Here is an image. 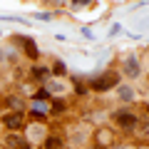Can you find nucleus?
Segmentation results:
<instances>
[{
    "label": "nucleus",
    "mask_w": 149,
    "mask_h": 149,
    "mask_svg": "<svg viewBox=\"0 0 149 149\" xmlns=\"http://www.w3.org/2000/svg\"><path fill=\"white\" fill-rule=\"evenodd\" d=\"M119 82H122V74H119L117 70H104V72H100L97 77L87 80V90L97 92V95H104V92L114 90Z\"/></svg>",
    "instance_id": "nucleus-1"
},
{
    "label": "nucleus",
    "mask_w": 149,
    "mask_h": 149,
    "mask_svg": "<svg viewBox=\"0 0 149 149\" xmlns=\"http://www.w3.org/2000/svg\"><path fill=\"white\" fill-rule=\"evenodd\" d=\"M139 119H142V117H139L134 109H129V107H122V109L112 112V122L117 124L119 129H124V132H137Z\"/></svg>",
    "instance_id": "nucleus-2"
},
{
    "label": "nucleus",
    "mask_w": 149,
    "mask_h": 149,
    "mask_svg": "<svg viewBox=\"0 0 149 149\" xmlns=\"http://www.w3.org/2000/svg\"><path fill=\"white\" fill-rule=\"evenodd\" d=\"M0 124H3L8 132H20L27 124V114L25 112H3V114H0Z\"/></svg>",
    "instance_id": "nucleus-3"
},
{
    "label": "nucleus",
    "mask_w": 149,
    "mask_h": 149,
    "mask_svg": "<svg viewBox=\"0 0 149 149\" xmlns=\"http://www.w3.org/2000/svg\"><path fill=\"white\" fill-rule=\"evenodd\" d=\"M122 77H129V80H137L139 74H142V65H139V57L137 55H127L122 60V70H119Z\"/></svg>",
    "instance_id": "nucleus-4"
},
{
    "label": "nucleus",
    "mask_w": 149,
    "mask_h": 149,
    "mask_svg": "<svg viewBox=\"0 0 149 149\" xmlns=\"http://www.w3.org/2000/svg\"><path fill=\"white\" fill-rule=\"evenodd\" d=\"M3 147L5 149H32V142H27L20 132H8L3 137Z\"/></svg>",
    "instance_id": "nucleus-5"
},
{
    "label": "nucleus",
    "mask_w": 149,
    "mask_h": 149,
    "mask_svg": "<svg viewBox=\"0 0 149 149\" xmlns=\"http://www.w3.org/2000/svg\"><path fill=\"white\" fill-rule=\"evenodd\" d=\"M10 40H15L17 45H22V52H25V57H30L32 62H35V60H40V50H37V45H35V40H32V37L15 35V37H10Z\"/></svg>",
    "instance_id": "nucleus-6"
},
{
    "label": "nucleus",
    "mask_w": 149,
    "mask_h": 149,
    "mask_svg": "<svg viewBox=\"0 0 149 149\" xmlns=\"http://www.w3.org/2000/svg\"><path fill=\"white\" fill-rule=\"evenodd\" d=\"M25 132H27V142H42L45 137H47V124H37V122H27L25 124Z\"/></svg>",
    "instance_id": "nucleus-7"
},
{
    "label": "nucleus",
    "mask_w": 149,
    "mask_h": 149,
    "mask_svg": "<svg viewBox=\"0 0 149 149\" xmlns=\"http://www.w3.org/2000/svg\"><path fill=\"white\" fill-rule=\"evenodd\" d=\"M114 90H117V100L122 102V104H132V102H134V87H132V85L119 82Z\"/></svg>",
    "instance_id": "nucleus-8"
},
{
    "label": "nucleus",
    "mask_w": 149,
    "mask_h": 149,
    "mask_svg": "<svg viewBox=\"0 0 149 149\" xmlns=\"http://www.w3.org/2000/svg\"><path fill=\"white\" fill-rule=\"evenodd\" d=\"M3 104H5V112H25V100L20 95H8Z\"/></svg>",
    "instance_id": "nucleus-9"
},
{
    "label": "nucleus",
    "mask_w": 149,
    "mask_h": 149,
    "mask_svg": "<svg viewBox=\"0 0 149 149\" xmlns=\"http://www.w3.org/2000/svg\"><path fill=\"white\" fill-rule=\"evenodd\" d=\"M95 142L100 144V147H112V142H114V132L107 127H100L95 132Z\"/></svg>",
    "instance_id": "nucleus-10"
},
{
    "label": "nucleus",
    "mask_w": 149,
    "mask_h": 149,
    "mask_svg": "<svg viewBox=\"0 0 149 149\" xmlns=\"http://www.w3.org/2000/svg\"><path fill=\"white\" fill-rule=\"evenodd\" d=\"M42 149H67V142H65L60 134H50L42 139Z\"/></svg>",
    "instance_id": "nucleus-11"
},
{
    "label": "nucleus",
    "mask_w": 149,
    "mask_h": 149,
    "mask_svg": "<svg viewBox=\"0 0 149 149\" xmlns=\"http://www.w3.org/2000/svg\"><path fill=\"white\" fill-rule=\"evenodd\" d=\"M30 77L35 82H47L52 74H50V67H42V65H32L30 67Z\"/></svg>",
    "instance_id": "nucleus-12"
},
{
    "label": "nucleus",
    "mask_w": 149,
    "mask_h": 149,
    "mask_svg": "<svg viewBox=\"0 0 149 149\" xmlns=\"http://www.w3.org/2000/svg\"><path fill=\"white\" fill-rule=\"evenodd\" d=\"M67 109V102L62 100V97H52V100H50V117H57V114H62V112Z\"/></svg>",
    "instance_id": "nucleus-13"
},
{
    "label": "nucleus",
    "mask_w": 149,
    "mask_h": 149,
    "mask_svg": "<svg viewBox=\"0 0 149 149\" xmlns=\"http://www.w3.org/2000/svg\"><path fill=\"white\" fill-rule=\"evenodd\" d=\"M45 90L50 92V95H65V92H67V87H65V82H57V80H52V77H50L47 82H45Z\"/></svg>",
    "instance_id": "nucleus-14"
},
{
    "label": "nucleus",
    "mask_w": 149,
    "mask_h": 149,
    "mask_svg": "<svg viewBox=\"0 0 149 149\" xmlns=\"http://www.w3.org/2000/svg\"><path fill=\"white\" fill-rule=\"evenodd\" d=\"M50 74H55V77H65V74H67V65H65L62 60H55L52 67H50Z\"/></svg>",
    "instance_id": "nucleus-15"
},
{
    "label": "nucleus",
    "mask_w": 149,
    "mask_h": 149,
    "mask_svg": "<svg viewBox=\"0 0 149 149\" xmlns=\"http://www.w3.org/2000/svg\"><path fill=\"white\" fill-rule=\"evenodd\" d=\"M35 17H37V20H42V22H50V20H52V13H35Z\"/></svg>",
    "instance_id": "nucleus-16"
},
{
    "label": "nucleus",
    "mask_w": 149,
    "mask_h": 149,
    "mask_svg": "<svg viewBox=\"0 0 149 149\" xmlns=\"http://www.w3.org/2000/svg\"><path fill=\"white\" fill-rule=\"evenodd\" d=\"M80 32H82V37H85V40H90V42H92V40H95V32H92L90 27H82Z\"/></svg>",
    "instance_id": "nucleus-17"
},
{
    "label": "nucleus",
    "mask_w": 149,
    "mask_h": 149,
    "mask_svg": "<svg viewBox=\"0 0 149 149\" xmlns=\"http://www.w3.org/2000/svg\"><path fill=\"white\" fill-rule=\"evenodd\" d=\"M92 0H72V8H85V5H90Z\"/></svg>",
    "instance_id": "nucleus-18"
},
{
    "label": "nucleus",
    "mask_w": 149,
    "mask_h": 149,
    "mask_svg": "<svg viewBox=\"0 0 149 149\" xmlns=\"http://www.w3.org/2000/svg\"><path fill=\"white\" fill-rule=\"evenodd\" d=\"M119 30H122V25H119V22H114V25L109 27V37H114V35H117Z\"/></svg>",
    "instance_id": "nucleus-19"
},
{
    "label": "nucleus",
    "mask_w": 149,
    "mask_h": 149,
    "mask_svg": "<svg viewBox=\"0 0 149 149\" xmlns=\"http://www.w3.org/2000/svg\"><path fill=\"white\" fill-rule=\"evenodd\" d=\"M109 149H137V147H132V144H117V147H109Z\"/></svg>",
    "instance_id": "nucleus-20"
},
{
    "label": "nucleus",
    "mask_w": 149,
    "mask_h": 149,
    "mask_svg": "<svg viewBox=\"0 0 149 149\" xmlns=\"http://www.w3.org/2000/svg\"><path fill=\"white\" fill-rule=\"evenodd\" d=\"M0 62H5V50L0 47Z\"/></svg>",
    "instance_id": "nucleus-21"
},
{
    "label": "nucleus",
    "mask_w": 149,
    "mask_h": 149,
    "mask_svg": "<svg viewBox=\"0 0 149 149\" xmlns=\"http://www.w3.org/2000/svg\"><path fill=\"white\" fill-rule=\"evenodd\" d=\"M144 112H147V114H149V102H147V104H144Z\"/></svg>",
    "instance_id": "nucleus-22"
},
{
    "label": "nucleus",
    "mask_w": 149,
    "mask_h": 149,
    "mask_svg": "<svg viewBox=\"0 0 149 149\" xmlns=\"http://www.w3.org/2000/svg\"><path fill=\"white\" fill-rule=\"evenodd\" d=\"M0 82H3V72H0Z\"/></svg>",
    "instance_id": "nucleus-23"
},
{
    "label": "nucleus",
    "mask_w": 149,
    "mask_h": 149,
    "mask_svg": "<svg viewBox=\"0 0 149 149\" xmlns=\"http://www.w3.org/2000/svg\"><path fill=\"white\" fill-rule=\"evenodd\" d=\"M147 82H149V72H147Z\"/></svg>",
    "instance_id": "nucleus-24"
}]
</instances>
